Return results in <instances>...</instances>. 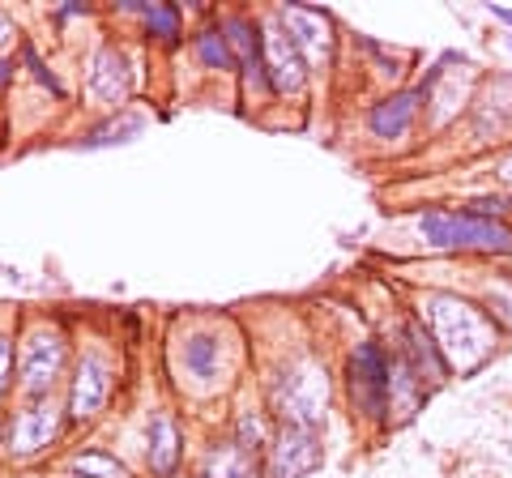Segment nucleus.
<instances>
[{
    "mask_svg": "<svg viewBox=\"0 0 512 478\" xmlns=\"http://www.w3.org/2000/svg\"><path fill=\"white\" fill-rule=\"evenodd\" d=\"M124 9H141V13H146L154 39H163V43L180 39V9H175V5H141V0H128Z\"/></svg>",
    "mask_w": 512,
    "mask_h": 478,
    "instance_id": "17",
    "label": "nucleus"
},
{
    "mask_svg": "<svg viewBox=\"0 0 512 478\" xmlns=\"http://www.w3.org/2000/svg\"><path fill=\"white\" fill-rule=\"evenodd\" d=\"M13 39V26H9V18H5V13H0V47H5Z\"/></svg>",
    "mask_w": 512,
    "mask_h": 478,
    "instance_id": "25",
    "label": "nucleus"
},
{
    "mask_svg": "<svg viewBox=\"0 0 512 478\" xmlns=\"http://www.w3.org/2000/svg\"><path fill=\"white\" fill-rule=\"evenodd\" d=\"M73 470L86 474V478H128L120 461H111L107 453H86V457H73Z\"/></svg>",
    "mask_w": 512,
    "mask_h": 478,
    "instance_id": "20",
    "label": "nucleus"
},
{
    "mask_svg": "<svg viewBox=\"0 0 512 478\" xmlns=\"http://www.w3.org/2000/svg\"><path fill=\"white\" fill-rule=\"evenodd\" d=\"M278 22L291 30V43L299 47V56L308 60L312 69L329 65V56H333V22H329V13L303 9V5H286L278 13Z\"/></svg>",
    "mask_w": 512,
    "mask_h": 478,
    "instance_id": "5",
    "label": "nucleus"
},
{
    "mask_svg": "<svg viewBox=\"0 0 512 478\" xmlns=\"http://www.w3.org/2000/svg\"><path fill=\"white\" fill-rule=\"evenodd\" d=\"M64 368V338L52 329L30 333L22 346V389L30 397H43L47 389L56 385V376Z\"/></svg>",
    "mask_w": 512,
    "mask_h": 478,
    "instance_id": "6",
    "label": "nucleus"
},
{
    "mask_svg": "<svg viewBox=\"0 0 512 478\" xmlns=\"http://www.w3.org/2000/svg\"><path fill=\"white\" fill-rule=\"evenodd\" d=\"M261 52H265L269 86H274L278 94H299V90H303V77H308V69H303L299 47L291 43V35H282V26H278V22H269V26H265Z\"/></svg>",
    "mask_w": 512,
    "mask_h": 478,
    "instance_id": "7",
    "label": "nucleus"
},
{
    "mask_svg": "<svg viewBox=\"0 0 512 478\" xmlns=\"http://www.w3.org/2000/svg\"><path fill=\"white\" fill-rule=\"evenodd\" d=\"M402 359L410 363L414 376H419L423 385H444V380H448V363L440 355L436 338H427L423 325H406V350H402Z\"/></svg>",
    "mask_w": 512,
    "mask_h": 478,
    "instance_id": "13",
    "label": "nucleus"
},
{
    "mask_svg": "<svg viewBox=\"0 0 512 478\" xmlns=\"http://www.w3.org/2000/svg\"><path fill=\"white\" fill-rule=\"evenodd\" d=\"M175 461H180V432L167 414H158L150 427V470L154 474H171Z\"/></svg>",
    "mask_w": 512,
    "mask_h": 478,
    "instance_id": "15",
    "label": "nucleus"
},
{
    "mask_svg": "<svg viewBox=\"0 0 512 478\" xmlns=\"http://www.w3.org/2000/svg\"><path fill=\"white\" fill-rule=\"evenodd\" d=\"M218 359H222V346L214 333H192V338L184 342V363L188 372L197 380H214L218 376Z\"/></svg>",
    "mask_w": 512,
    "mask_h": 478,
    "instance_id": "16",
    "label": "nucleus"
},
{
    "mask_svg": "<svg viewBox=\"0 0 512 478\" xmlns=\"http://www.w3.org/2000/svg\"><path fill=\"white\" fill-rule=\"evenodd\" d=\"M508 47H512V39H508Z\"/></svg>",
    "mask_w": 512,
    "mask_h": 478,
    "instance_id": "28",
    "label": "nucleus"
},
{
    "mask_svg": "<svg viewBox=\"0 0 512 478\" xmlns=\"http://www.w3.org/2000/svg\"><path fill=\"white\" fill-rule=\"evenodd\" d=\"M427 321H431V338H436L440 355L461 372H478L483 363L495 355V338L500 325L491 321V312L474 308L470 299L457 295H431L427 299Z\"/></svg>",
    "mask_w": 512,
    "mask_h": 478,
    "instance_id": "1",
    "label": "nucleus"
},
{
    "mask_svg": "<svg viewBox=\"0 0 512 478\" xmlns=\"http://www.w3.org/2000/svg\"><path fill=\"white\" fill-rule=\"evenodd\" d=\"M222 35H227L231 56L239 60V69H244V82L265 90L269 73H265V52H261V43H256V26L248 18H227L222 22Z\"/></svg>",
    "mask_w": 512,
    "mask_h": 478,
    "instance_id": "10",
    "label": "nucleus"
},
{
    "mask_svg": "<svg viewBox=\"0 0 512 478\" xmlns=\"http://www.w3.org/2000/svg\"><path fill=\"white\" fill-rule=\"evenodd\" d=\"M491 13H495V18H500V22H508V26H512V9H504V5H491Z\"/></svg>",
    "mask_w": 512,
    "mask_h": 478,
    "instance_id": "26",
    "label": "nucleus"
},
{
    "mask_svg": "<svg viewBox=\"0 0 512 478\" xmlns=\"http://www.w3.org/2000/svg\"><path fill=\"white\" fill-rule=\"evenodd\" d=\"M261 440H265L261 419H256V414H244V419H239V449L252 453V449H261Z\"/></svg>",
    "mask_w": 512,
    "mask_h": 478,
    "instance_id": "22",
    "label": "nucleus"
},
{
    "mask_svg": "<svg viewBox=\"0 0 512 478\" xmlns=\"http://www.w3.org/2000/svg\"><path fill=\"white\" fill-rule=\"evenodd\" d=\"M487 312L495 325H508L512 329V282H500L487 291Z\"/></svg>",
    "mask_w": 512,
    "mask_h": 478,
    "instance_id": "21",
    "label": "nucleus"
},
{
    "mask_svg": "<svg viewBox=\"0 0 512 478\" xmlns=\"http://www.w3.org/2000/svg\"><path fill=\"white\" fill-rule=\"evenodd\" d=\"M504 210H508V197H474V201L466 205V214H474V218H495V222H500Z\"/></svg>",
    "mask_w": 512,
    "mask_h": 478,
    "instance_id": "23",
    "label": "nucleus"
},
{
    "mask_svg": "<svg viewBox=\"0 0 512 478\" xmlns=\"http://www.w3.org/2000/svg\"><path fill=\"white\" fill-rule=\"evenodd\" d=\"M350 397H355V410L367 414V419L389 414V355L376 342H363L350 355Z\"/></svg>",
    "mask_w": 512,
    "mask_h": 478,
    "instance_id": "4",
    "label": "nucleus"
},
{
    "mask_svg": "<svg viewBox=\"0 0 512 478\" xmlns=\"http://www.w3.org/2000/svg\"><path fill=\"white\" fill-rule=\"evenodd\" d=\"M419 103H423V90H402V94H393V99H380L372 107V116H367V124H372L376 137L397 141L410 133L414 116H419Z\"/></svg>",
    "mask_w": 512,
    "mask_h": 478,
    "instance_id": "11",
    "label": "nucleus"
},
{
    "mask_svg": "<svg viewBox=\"0 0 512 478\" xmlns=\"http://www.w3.org/2000/svg\"><path fill=\"white\" fill-rule=\"evenodd\" d=\"M197 52H201L205 65H214V69H227L231 60H235V56H231V47H227V39H222V30H201Z\"/></svg>",
    "mask_w": 512,
    "mask_h": 478,
    "instance_id": "19",
    "label": "nucleus"
},
{
    "mask_svg": "<svg viewBox=\"0 0 512 478\" xmlns=\"http://www.w3.org/2000/svg\"><path fill=\"white\" fill-rule=\"evenodd\" d=\"M423 239L431 248H466V252H512V227L495 218H474L466 210H427L423 214Z\"/></svg>",
    "mask_w": 512,
    "mask_h": 478,
    "instance_id": "2",
    "label": "nucleus"
},
{
    "mask_svg": "<svg viewBox=\"0 0 512 478\" xmlns=\"http://www.w3.org/2000/svg\"><path fill=\"white\" fill-rule=\"evenodd\" d=\"M278 406H282V414H286V423L291 427L312 432V427L325 419V410H329V376L308 359L291 363V372H286L282 385H278Z\"/></svg>",
    "mask_w": 512,
    "mask_h": 478,
    "instance_id": "3",
    "label": "nucleus"
},
{
    "mask_svg": "<svg viewBox=\"0 0 512 478\" xmlns=\"http://www.w3.org/2000/svg\"><path fill=\"white\" fill-rule=\"evenodd\" d=\"M56 427H60V410L52 397H39L30 410H22L18 419H13V436H9V449L13 453H39L47 440L56 436Z\"/></svg>",
    "mask_w": 512,
    "mask_h": 478,
    "instance_id": "9",
    "label": "nucleus"
},
{
    "mask_svg": "<svg viewBox=\"0 0 512 478\" xmlns=\"http://www.w3.org/2000/svg\"><path fill=\"white\" fill-rule=\"evenodd\" d=\"M9 73H13V69L5 65V60H0V86H5V82H9Z\"/></svg>",
    "mask_w": 512,
    "mask_h": 478,
    "instance_id": "27",
    "label": "nucleus"
},
{
    "mask_svg": "<svg viewBox=\"0 0 512 478\" xmlns=\"http://www.w3.org/2000/svg\"><path fill=\"white\" fill-rule=\"evenodd\" d=\"M107 389H111V372L103 359H82L73 380V419H94L107 402Z\"/></svg>",
    "mask_w": 512,
    "mask_h": 478,
    "instance_id": "12",
    "label": "nucleus"
},
{
    "mask_svg": "<svg viewBox=\"0 0 512 478\" xmlns=\"http://www.w3.org/2000/svg\"><path fill=\"white\" fill-rule=\"evenodd\" d=\"M320 461H325V449H320L316 432H303V427H286L274 444V461H269V470L274 478H303L320 470Z\"/></svg>",
    "mask_w": 512,
    "mask_h": 478,
    "instance_id": "8",
    "label": "nucleus"
},
{
    "mask_svg": "<svg viewBox=\"0 0 512 478\" xmlns=\"http://www.w3.org/2000/svg\"><path fill=\"white\" fill-rule=\"evenodd\" d=\"M9 368H13V346H9V338H0V393L9 385Z\"/></svg>",
    "mask_w": 512,
    "mask_h": 478,
    "instance_id": "24",
    "label": "nucleus"
},
{
    "mask_svg": "<svg viewBox=\"0 0 512 478\" xmlns=\"http://www.w3.org/2000/svg\"><path fill=\"white\" fill-rule=\"evenodd\" d=\"M210 478H256L252 474V457L239 449V444H231V449H222L210 457Z\"/></svg>",
    "mask_w": 512,
    "mask_h": 478,
    "instance_id": "18",
    "label": "nucleus"
},
{
    "mask_svg": "<svg viewBox=\"0 0 512 478\" xmlns=\"http://www.w3.org/2000/svg\"><path fill=\"white\" fill-rule=\"evenodd\" d=\"M90 86H94V94H99V99L120 103L124 90H128V60H124L120 52H111V47H107V52H99V56H94Z\"/></svg>",
    "mask_w": 512,
    "mask_h": 478,
    "instance_id": "14",
    "label": "nucleus"
}]
</instances>
